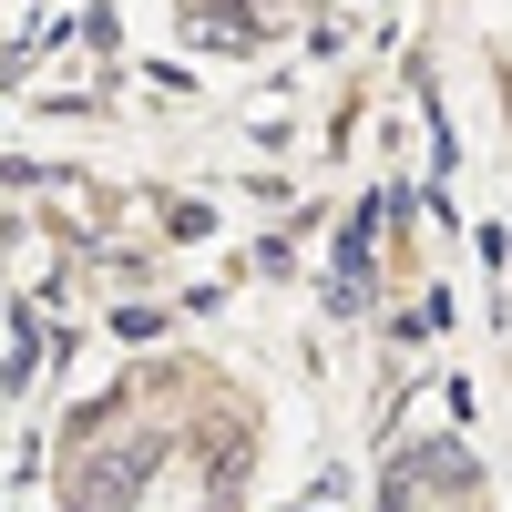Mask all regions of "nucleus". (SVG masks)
Wrapping results in <instances>:
<instances>
[{
    "label": "nucleus",
    "mask_w": 512,
    "mask_h": 512,
    "mask_svg": "<svg viewBox=\"0 0 512 512\" xmlns=\"http://www.w3.org/2000/svg\"><path fill=\"white\" fill-rule=\"evenodd\" d=\"M431 502H472V451L461 441H420L379 472V512H431Z\"/></svg>",
    "instance_id": "1"
}]
</instances>
